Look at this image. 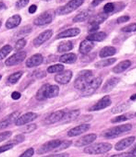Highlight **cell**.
Segmentation results:
<instances>
[{
  "instance_id": "obj_12",
  "label": "cell",
  "mask_w": 136,
  "mask_h": 157,
  "mask_svg": "<svg viewBox=\"0 0 136 157\" xmlns=\"http://www.w3.org/2000/svg\"><path fill=\"white\" fill-rule=\"evenodd\" d=\"M37 117H38V115L35 113H25V114L18 117V119L15 121V125H18V126L24 125L25 124L31 123V122L35 121Z\"/></svg>"
},
{
  "instance_id": "obj_47",
  "label": "cell",
  "mask_w": 136,
  "mask_h": 157,
  "mask_svg": "<svg viewBox=\"0 0 136 157\" xmlns=\"http://www.w3.org/2000/svg\"><path fill=\"white\" fill-rule=\"evenodd\" d=\"M99 29H100V25L95 23H90L89 28V32L92 33H94Z\"/></svg>"
},
{
  "instance_id": "obj_44",
  "label": "cell",
  "mask_w": 136,
  "mask_h": 157,
  "mask_svg": "<svg viewBox=\"0 0 136 157\" xmlns=\"http://www.w3.org/2000/svg\"><path fill=\"white\" fill-rule=\"evenodd\" d=\"M29 2H30V0H19L16 2V8L18 10L22 9L28 5Z\"/></svg>"
},
{
  "instance_id": "obj_53",
  "label": "cell",
  "mask_w": 136,
  "mask_h": 157,
  "mask_svg": "<svg viewBox=\"0 0 136 157\" xmlns=\"http://www.w3.org/2000/svg\"><path fill=\"white\" fill-rule=\"evenodd\" d=\"M45 157H69V155L67 153H63V154H52Z\"/></svg>"
},
{
  "instance_id": "obj_9",
  "label": "cell",
  "mask_w": 136,
  "mask_h": 157,
  "mask_svg": "<svg viewBox=\"0 0 136 157\" xmlns=\"http://www.w3.org/2000/svg\"><path fill=\"white\" fill-rule=\"evenodd\" d=\"M26 57V53L25 51H20L14 53L10 56L9 58L6 60L5 64L8 67H12V66H15L22 63L24 61Z\"/></svg>"
},
{
  "instance_id": "obj_42",
  "label": "cell",
  "mask_w": 136,
  "mask_h": 157,
  "mask_svg": "<svg viewBox=\"0 0 136 157\" xmlns=\"http://www.w3.org/2000/svg\"><path fill=\"white\" fill-rule=\"evenodd\" d=\"M25 140V136L22 134H20V135H17L14 137L13 139H12V141H9V143H11L14 145H16V144H18L20 143H22V141Z\"/></svg>"
},
{
  "instance_id": "obj_30",
  "label": "cell",
  "mask_w": 136,
  "mask_h": 157,
  "mask_svg": "<svg viewBox=\"0 0 136 157\" xmlns=\"http://www.w3.org/2000/svg\"><path fill=\"white\" fill-rule=\"evenodd\" d=\"M117 61L116 59L113 58V59H104L102 60V61L96 62L94 65V67L97 69H102V68L109 67V66L113 64V63H115Z\"/></svg>"
},
{
  "instance_id": "obj_10",
  "label": "cell",
  "mask_w": 136,
  "mask_h": 157,
  "mask_svg": "<svg viewBox=\"0 0 136 157\" xmlns=\"http://www.w3.org/2000/svg\"><path fill=\"white\" fill-rule=\"evenodd\" d=\"M111 103H112V101H111L110 97L108 95L104 96V98H102L101 100H99L95 105H94L93 106L91 107L89 109V111L92 112V111L101 110V109H103L110 106Z\"/></svg>"
},
{
  "instance_id": "obj_16",
  "label": "cell",
  "mask_w": 136,
  "mask_h": 157,
  "mask_svg": "<svg viewBox=\"0 0 136 157\" xmlns=\"http://www.w3.org/2000/svg\"><path fill=\"white\" fill-rule=\"evenodd\" d=\"M135 136H130V137H127L126 138H124V139L119 140V141H118L115 144V150L123 151L125 149V148H128L129 146H130L133 144V142L135 141Z\"/></svg>"
},
{
  "instance_id": "obj_18",
  "label": "cell",
  "mask_w": 136,
  "mask_h": 157,
  "mask_svg": "<svg viewBox=\"0 0 136 157\" xmlns=\"http://www.w3.org/2000/svg\"><path fill=\"white\" fill-rule=\"evenodd\" d=\"M43 61V56L40 54V53H37L32 56L26 61L25 64L27 67L28 68H32L38 67V66L40 65Z\"/></svg>"
},
{
  "instance_id": "obj_39",
  "label": "cell",
  "mask_w": 136,
  "mask_h": 157,
  "mask_svg": "<svg viewBox=\"0 0 136 157\" xmlns=\"http://www.w3.org/2000/svg\"><path fill=\"white\" fill-rule=\"evenodd\" d=\"M103 10H104V13L105 14H110L111 12H112L113 11H115V5L114 3H107L106 5L104 6V8H103Z\"/></svg>"
},
{
  "instance_id": "obj_33",
  "label": "cell",
  "mask_w": 136,
  "mask_h": 157,
  "mask_svg": "<svg viewBox=\"0 0 136 157\" xmlns=\"http://www.w3.org/2000/svg\"><path fill=\"white\" fill-rule=\"evenodd\" d=\"M108 17V15L107 14H100L98 15L94 16V17L92 18V20H90V23H95L97 25H100L102 23V22L107 19Z\"/></svg>"
},
{
  "instance_id": "obj_35",
  "label": "cell",
  "mask_w": 136,
  "mask_h": 157,
  "mask_svg": "<svg viewBox=\"0 0 136 157\" xmlns=\"http://www.w3.org/2000/svg\"><path fill=\"white\" fill-rule=\"evenodd\" d=\"M22 76V71L16 72V73H14L13 74H12V75H10L9 76V78H8V82L12 84H16L18 81H19L20 78H21Z\"/></svg>"
},
{
  "instance_id": "obj_5",
  "label": "cell",
  "mask_w": 136,
  "mask_h": 157,
  "mask_svg": "<svg viewBox=\"0 0 136 157\" xmlns=\"http://www.w3.org/2000/svg\"><path fill=\"white\" fill-rule=\"evenodd\" d=\"M84 2V0H71L66 5L58 9L57 13L59 15H64L71 13L83 5Z\"/></svg>"
},
{
  "instance_id": "obj_60",
  "label": "cell",
  "mask_w": 136,
  "mask_h": 157,
  "mask_svg": "<svg viewBox=\"0 0 136 157\" xmlns=\"http://www.w3.org/2000/svg\"><path fill=\"white\" fill-rule=\"evenodd\" d=\"M42 1H45V2H49V1H51V0H42Z\"/></svg>"
},
{
  "instance_id": "obj_19",
  "label": "cell",
  "mask_w": 136,
  "mask_h": 157,
  "mask_svg": "<svg viewBox=\"0 0 136 157\" xmlns=\"http://www.w3.org/2000/svg\"><path fill=\"white\" fill-rule=\"evenodd\" d=\"M94 46L93 41L89 40H84L79 45V52L83 55H86L92 50Z\"/></svg>"
},
{
  "instance_id": "obj_31",
  "label": "cell",
  "mask_w": 136,
  "mask_h": 157,
  "mask_svg": "<svg viewBox=\"0 0 136 157\" xmlns=\"http://www.w3.org/2000/svg\"><path fill=\"white\" fill-rule=\"evenodd\" d=\"M130 107V105L128 103H123V104L118 105L115 106L111 109V113L112 114H117V113H120L125 112Z\"/></svg>"
},
{
  "instance_id": "obj_21",
  "label": "cell",
  "mask_w": 136,
  "mask_h": 157,
  "mask_svg": "<svg viewBox=\"0 0 136 157\" xmlns=\"http://www.w3.org/2000/svg\"><path fill=\"white\" fill-rule=\"evenodd\" d=\"M80 33V30L79 28H71L63 31V32L59 33L56 36V39H61V38H71V37L77 36Z\"/></svg>"
},
{
  "instance_id": "obj_7",
  "label": "cell",
  "mask_w": 136,
  "mask_h": 157,
  "mask_svg": "<svg viewBox=\"0 0 136 157\" xmlns=\"http://www.w3.org/2000/svg\"><path fill=\"white\" fill-rule=\"evenodd\" d=\"M61 142L62 141L59 139L49 140V141L43 144L40 147H39L38 149L37 150V154H44L48 152L52 151H55L60 146Z\"/></svg>"
},
{
  "instance_id": "obj_13",
  "label": "cell",
  "mask_w": 136,
  "mask_h": 157,
  "mask_svg": "<svg viewBox=\"0 0 136 157\" xmlns=\"http://www.w3.org/2000/svg\"><path fill=\"white\" fill-rule=\"evenodd\" d=\"M53 36V30H47L40 33L39 36L34 39L33 45L36 47H39L43 43L48 40Z\"/></svg>"
},
{
  "instance_id": "obj_50",
  "label": "cell",
  "mask_w": 136,
  "mask_h": 157,
  "mask_svg": "<svg viewBox=\"0 0 136 157\" xmlns=\"http://www.w3.org/2000/svg\"><path fill=\"white\" fill-rule=\"evenodd\" d=\"M110 157H134V156H133V154H132L130 152H127V153H123V154H119L113 155V156Z\"/></svg>"
},
{
  "instance_id": "obj_40",
  "label": "cell",
  "mask_w": 136,
  "mask_h": 157,
  "mask_svg": "<svg viewBox=\"0 0 136 157\" xmlns=\"http://www.w3.org/2000/svg\"><path fill=\"white\" fill-rule=\"evenodd\" d=\"M71 144H72V142L69 141V140H65V141H62L61 142V144H60V146L54 151L57 152V151H60L64 150V149H66V148H69V146L71 145Z\"/></svg>"
},
{
  "instance_id": "obj_38",
  "label": "cell",
  "mask_w": 136,
  "mask_h": 157,
  "mask_svg": "<svg viewBox=\"0 0 136 157\" xmlns=\"http://www.w3.org/2000/svg\"><path fill=\"white\" fill-rule=\"evenodd\" d=\"M12 51V48L11 45H6L3 46L1 49V53H0V56H1V59H4L9 53Z\"/></svg>"
},
{
  "instance_id": "obj_51",
  "label": "cell",
  "mask_w": 136,
  "mask_h": 157,
  "mask_svg": "<svg viewBox=\"0 0 136 157\" xmlns=\"http://www.w3.org/2000/svg\"><path fill=\"white\" fill-rule=\"evenodd\" d=\"M31 32V28H23V29H22L20 31L19 35L18 36H23V35H28L29 33Z\"/></svg>"
},
{
  "instance_id": "obj_58",
  "label": "cell",
  "mask_w": 136,
  "mask_h": 157,
  "mask_svg": "<svg viewBox=\"0 0 136 157\" xmlns=\"http://www.w3.org/2000/svg\"><path fill=\"white\" fill-rule=\"evenodd\" d=\"M3 8H5V4L2 2L1 3V10H2Z\"/></svg>"
},
{
  "instance_id": "obj_32",
  "label": "cell",
  "mask_w": 136,
  "mask_h": 157,
  "mask_svg": "<svg viewBox=\"0 0 136 157\" xmlns=\"http://www.w3.org/2000/svg\"><path fill=\"white\" fill-rule=\"evenodd\" d=\"M89 15V13L88 11H84L80 12L79 14H78L77 16L73 19V21L74 22H84L87 19V17Z\"/></svg>"
},
{
  "instance_id": "obj_17",
  "label": "cell",
  "mask_w": 136,
  "mask_h": 157,
  "mask_svg": "<svg viewBox=\"0 0 136 157\" xmlns=\"http://www.w3.org/2000/svg\"><path fill=\"white\" fill-rule=\"evenodd\" d=\"M90 128V125L89 124H81V125L76 126L74 128L70 130L68 132V136L69 137H74V136H77L81 135V134L85 133Z\"/></svg>"
},
{
  "instance_id": "obj_57",
  "label": "cell",
  "mask_w": 136,
  "mask_h": 157,
  "mask_svg": "<svg viewBox=\"0 0 136 157\" xmlns=\"http://www.w3.org/2000/svg\"><path fill=\"white\" fill-rule=\"evenodd\" d=\"M130 100H136V94H134L130 97Z\"/></svg>"
},
{
  "instance_id": "obj_3",
  "label": "cell",
  "mask_w": 136,
  "mask_h": 157,
  "mask_svg": "<svg viewBox=\"0 0 136 157\" xmlns=\"http://www.w3.org/2000/svg\"><path fill=\"white\" fill-rule=\"evenodd\" d=\"M132 129L131 124H124V125H120L118 126L111 128L102 133V136L104 138H117L118 136L123 135V133L129 132Z\"/></svg>"
},
{
  "instance_id": "obj_14",
  "label": "cell",
  "mask_w": 136,
  "mask_h": 157,
  "mask_svg": "<svg viewBox=\"0 0 136 157\" xmlns=\"http://www.w3.org/2000/svg\"><path fill=\"white\" fill-rule=\"evenodd\" d=\"M96 138V135L95 133H90L86 135L79 138L75 143V146L77 147H82L84 146H88L93 143Z\"/></svg>"
},
{
  "instance_id": "obj_26",
  "label": "cell",
  "mask_w": 136,
  "mask_h": 157,
  "mask_svg": "<svg viewBox=\"0 0 136 157\" xmlns=\"http://www.w3.org/2000/svg\"><path fill=\"white\" fill-rule=\"evenodd\" d=\"M77 55L73 53H66L64 55H62L59 58V61L61 63H74V62L77 61Z\"/></svg>"
},
{
  "instance_id": "obj_56",
  "label": "cell",
  "mask_w": 136,
  "mask_h": 157,
  "mask_svg": "<svg viewBox=\"0 0 136 157\" xmlns=\"http://www.w3.org/2000/svg\"><path fill=\"white\" fill-rule=\"evenodd\" d=\"M136 151V144L133 146V148H131L130 151L129 152H133V151Z\"/></svg>"
},
{
  "instance_id": "obj_20",
  "label": "cell",
  "mask_w": 136,
  "mask_h": 157,
  "mask_svg": "<svg viewBox=\"0 0 136 157\" xmlns=\"http://www.w3.org/2000/svg\"><path fill=\"white\" fill-rule=\"evenodd\" d=\"M119 81H120V79L117 77H112L108 79L106 82V83L104 84V85L103 86L102 92H110V91H112L118 84Z\"/></svg>"
},
{
  "instance_id": "obj_34",
  "label": "cell",
  "mask_w": 136,
  "mask_h": 157,
  "mask_svg": "<svg viewBox=\"0 0 136 157\" xmlns=\"http://www.w3.org/2000/svg\"><path fill=\"white\" fill-rule=\"evenodd\" d=\"M64 69V66L62 64H55L51 66L48 68L47 71L48 73H60V72L63 71Z\"/></svg>"
},
{
  "instance_id": "obj_2",
  "label": "cell",
  "mask_w": 136,
  "mask_h": 157,
  "mask_svg": "<svg viewBox=\"0 0 136 157\" xmlns=\"http://www.w3.org/2000/svg\"><path fill=\"white\" fill-rule=\"evenodd\" d=\"M94 76L90 70H83L78 74L75 82L74 86L77 90L82 91L86 86L94 79Z\"/></svg>"
},
{
  "instance_id": "obj_52",
  "label": "cell",
  "mask_w": 136,
  "mask_h": 157,
  "mask_svg": "<svg viewBox=\"0 0 136 157\" xmlns=\"http://www.w3.org/2000/svg\"><path fill=\"white\" fill-rule=\"evenodd\" d=\"M11 97L14 100H17L21 98V94L18 92H13L12 93Z\"/></svg>"
},
{
  "instance_id": "obj_45",
  "label": "cell",
  "mask_w": 136,
  "mask_h": 157,
  "mask_svg": "<svg viewBox=\"0 0 136 157\" xmlns=\"http://www.w3.org/2000/svg\"><path fill=\"white\" fill-rule=\"evenodd\" d=\"M34 154V149L32 148H30L27 149L23 154L20 155V157H32Z\"/></svg>"
},
{
  "instance_id": "obj_48",
  "label": "cell",
  "mask_w": 136,
  "mask_h": 157,
  "mask_svg": "<svg viewBox=\"0 0 136 157\" xmlns=\"http://www.w3.org/2000/svg\"><path fill=\"white\" fill-rule=\"evenodd\" d=\"M14 146V144H12L11 143H7V144H5V145H3L1 147V153H3L5 151H7L8 150L11 149V148H13Z\"/></svg>"
},
{
  "instance_id": "obj_28",
  "label": "cell",
  "mask_w": 136,
  "mask_h": 157,
  "mask_svg": "<svg viewBox=\"0 0 136 157\" xmlns=\"http://www.w3.org/2000/svg\"><path fill=\"white\" fill-rule=\"evenodd\" d=\"M117 52L116 48L113 46L104 47L100 52V56L101 58H105L114 56Z\"/></svg>"
},
{
  "instance_id": "obj_27",
  "label": "cell",
  "mask_w": 136,
  "mask_h": 157,
  "mask_svg": "<svg viewBox=\"0 0 136 157\" xmlns=\"http://www.w3.org/2000/svg\"><path fill=\"white\" fill-rule=\"evenodd\" d=\"M107 38V34L104 32H99V33H94L90 34L89 36H87L86 39L89 40L91 41H97V42H102L104 40H105Z\"/></svg>"
},
{
  "instance_id": "obj_25",
  "label": "cell",
  "mask_w": 136,
  "mask_h": 157,
  "mask_svg": "<svg viewBox=\"0 0 136 157\" xmlns=\"http://www.w3.org/2000/svg\"><path fill=\"white\" fill-rule=\"evenodd\" d=\"M135 117H136L135 112L128 113H126V114L119 115V116L114 117V118H112V120H111V123H122V122H125V121H129V120H130V119H133Z\"/></svg>"
},
{
  "instance_id": "obj_24",
  "label": "cell",
  "mask_w": 136,
  "mask_h": 157,
  "mask_svg": "<svg viewBox=\"0 0 136 157\" xmlns=\"http://www.w3.org/2000/svg\"><path fill=\"white\" fill-rule=\"evenodd\" d=\"M131 61H129V60H125V61H123L117 64V66L112 69V71L114 73L116 74H119L122 73V72L125 71V70L128 69V68L131 66Z\"/></svg>"
},
{
  "instance_id": "obj_15",
  "label": "cell",
  "mask_w": 136,
  "mask_h": 157,
  "mask_svg": "<svg viewBox=\"0 0 136 157\" xmlns=\"http://www.w3.org/2000/svg\"><path fill=\"white\" fill-rule=\"evenodd\" d=\"M66 111L64 110H59L55 111V112L51 113L50 115L45 119V123L47 124H53L57 122H60L62 121V119L64 117L66 114Z\"/></svg>"
},
{
  "instance_id": "obj_37",
  "label": "cell",
  "mask_w": 136,
  "mask_h": 157,
  "mask_svg": "<svg viewBox=\"0 0 136 157\" xmlns=\"http://www.w3.org/2000/svg\"><path fill=\"white\" fill-rule=\"evenodd\" d=\"M36 128H37L36 124H30V125H25V126L21 128L20 129V131H21L22 133H31L32 131H34Z\"/></svg>"
},
{
  "instance_id": "obj_59",
  "label": "cell",
  "mask_w": 136,
  "mask_h": 157,
  "mask_svg": "<svg viewBox=\"0 0 136 157\" xmlns=\"http://www.w3.org/2000/svg\"><path fill=\"white\" fill-rule=\"evenodd\" d=\"M130 153L133 154V156L134 157H136V151H133V152H130Z\"/></svg>"
},
{
  "instance_id": "obj_29",
  "label": "cell",
  "mask_w": 136,
  "mask_h": 157,
  "mask_svg": "<svg viewBox=\"0 0 136 157\" xmlns=\"http://www.w3.org/2000/svg\"><path fill=\"white\" fill-rule=\"evenodd\" d=\"M74 45L71 41H63L59 43V47H58V51L59 53H64L67 51H70L73 49Z\"/></svg>"
},
{
  "instance_id": "obj_23",
  "label": "cell",
  "mask_w": 136,
  "mask_h": 157,
  "mask_svg": "<svg viewBox=\"0 0 136 157\" xmlns=\"http://www.w3.org/2000/svg\"><path fill=\"white\" fill-rule=\"evenodd\" d=\"M22 18L20 15L18 14H15V15L12 16L10 17L9 19L7 20V22H6V28L7 29H12L17 27L21 22Z\"/></svg>"
},
{
  "instance_id": "obj_11",
  "label": "cell",
  "mask_w": 136,
  "mask_h": 157,
  "mask_svg": "<svg viewBox=\"0 0 136 157\" xmlns=\"http://www.w3.org/2000/svg\"><path fill=\"white\" fill-rule=\"evenodd\" d=\"M72 76V71L70 70H66L60 72L55 76V81L61 84H66L71 81Z\"/></svg>"
},
{
  "instance_id": "obj_41",
  "label": "cell",
  "mask_w": 136,
  "mask_h": 157,
  "mask_svg": "<svg viewBox=\"0 0 136 157\" xmlns=\"http://www.w3.org/2000/svg\"><path fill=\"white\" fill-rule=\"evenodd\" d=\"M123 32L124 33H132V32H135L136 31V23H132L122 28Z\"/></svg>"
},
{
  "instance_id": "obj_43",
  "label": "cell",
  "mask_w": 136,
  "mask_h": 157,
  "mask_svg": "<svg viewBox=\"0 0 136 157\" xmlns=\"http://www.w3.org/2000/svg\"><path fill=\"white\" fill-rule=\"evenodd\" d=\"M26 40L25 39H20V40H17V43H15V49L17 51H20L24 48L26 45Z\"/></svg>"
},
{
  "instance_id": "obj_55",
  "label": "cell",
  "mask_w": 136,
  "mask_h": 157,
  "mask_svg": "<svg viewBox=\"0 0 136 157\" xmlns=\"http://www.w3.org/2000/svg\"><path fill=\"white\" fill-rule=\"evenodd\" d=\"M103 1H104V0H94L92 2V7H96V6L102 3Z\"/></svg>"
},
{
  "instance_id": "obj_36",
  "label": "cell",
  "mask_w": 136,
  "mask_h": 157,
  "mask_svg": "<svg viewBox=\"0 0 136 157\" xmlns=\"http://www.w3.org/2000/svg\"><path fill=\"white\" fill-rule=\"evenodd\" d=\"M20 113L18 112V111H16V112H14L13 113H12V114H10L9 115H8L7 118L4 119L3 121H5L6 123L8 124V125H9L10 123H12V122H14V123H15V121H17L18 117H20Z\"/></svg>"
},
{
  "instance_id": "obj_8",
  "label": "cell",
  "mask_w": 136,
  "mask_h": 157,
  "mask_svg": "<svg viewBox=\"0 0 136 157\" xmlns=\"http://www.w3.org/2000/svg\"><path fill=\"white\" fill-rule=\"evenodd\" d=\"M102 82V80L100 77L94 78V79L86 86L85 89L81 91V95L82 97H88L92 95V94H94V92L100 87Z\"/></svg>"
},
{
  "instance_id": "obj_54",
  "label": "cell",
  "mask_w": 136,
  "mask_h": 157,
  "mask_svg": "<svg viewBox=\"0 0 136 157\" xmlns=\"http://www.w3.org/2000/svg\"><path fill=\"white\" fill-rule=\"evenodd\" d=\"M37 9H38V7H37V5H32L30 7H29V12H30V14H33L36 12Z\"/></svg>"
},
{
  "instance_id": "obj_1",
  "label": "cell",
  "mask_w": 136,
  "mask_h": 157,
  "mask_svg": "<svg viewBox=\"0 0 136 157\" xmlns=\"http://www.w3.org/2000/svg\"><path fill=\"white\" fill-rule=\"evenodd\" d=\"M59 94V87L56 85L44 84L39 89L36 94V99L39 101H43L47 99L55 98Z\"/></svg>"
},
{
  "instance_id": "obj_4",
  "label": "cell",
  "mask_w": 136,
  "mask_h": 157,
  "mask_svg": "<svg viewBox=\"0 0 136 157\" xmlns=\"http://www.w3.org/2000/svg\"><path fill=\"white\" fill-rule=\"evenodd\" d=\"M111 148L112 145L110 143H99L86 147L84 149V152L91 155L103 154L108 152Z\"/></svg>"
},
{
  "instance_id": "obj_22",
  "label": "cell",
  "mask_w": 136,
  "mask_h": 157,
  "mask_svg": "<svg viewBox=\"0 0 136 157\" xmlns=\"http://www.w3.org/2000/svg\"><path fill=\"white\" fill-rule=\"evenodd\" d=\"M80 114L79 109H74V110L69 111V112H66V114L62 119L61 122H63V123H69L71 122L75 121L76 119L79 117Z\"/></svg>"
},
{
  "instance_id": "obj_49",
  "label": "cell",
  "mask_w": 136,
  "mask_h": 157,
  "mask_svg": "<svg viewBox=\"0 0 136 157\" xmlns=\"http://www.w3.org/2000/svg\"><path fill=\"white\" fill-rule=\"evenodd\" d=\"M129 20H130L129 16H122V17H119V18H117V22L118 24L124 23V22L129 21Z\"/></svg>"
},
{
  "instance_id": "obj_46",
  "label": "cell",
  "mask_w": 136,
  "mask_h": 157,
  "mask_svg": "<svg viewBox=\"0 0 136 157\" xmlns=\"http://www.w3.org/2000/svg\"><path fill=\"white\" fill-rule=\"evenodd\" d=\"M12 133L11 131H5V132H3V133H2L1 136H0V140H1V142L8 139V138L12 136Z\"/></svg>"
},
{
  "instance_id": "obj_6",
  "label": "cell",
  "mask_w": 136,
  "mask_h": 157,
  "mask_svg": "<svg viewBox=\"0 0 136 157\" xmlns=\"http://www.w3.org/2000/svg\"><path fill=\"white\" fill-rule=\"evenodd\" d=\"M55 16L54 10H49L45 11L38 16L34 20V24L37 26H43L45 25L50 24L53 21V17Z\"/></svg>"
}]
</instances>
